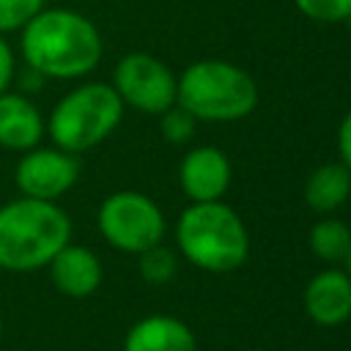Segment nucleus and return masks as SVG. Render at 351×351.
<instances>
[{"label": "nucleus", "mask_w": 351, "mask_h": 351, "mask_svg": "<svg viewBox=\"0 0 351 351\" xmlns=\"http://www.w3.org/2000/svg\"><path fill=\"white\" fill-rule=\"evenodd\" d=\"M304 313L318 326H343L351 318V277L346 269H321L304 285Z\"/></svg>", "instance_id": "10"}, {"label": "nucleus", "mask_w": 351, "mask_h": 351, "mask_svg": "<svg viewBox=\"0 0 351 351\" xmlns=\"http://www.w3.org/2000/svg\"><path fill=\"white\" fill-rule=\"evenodd\" d=\"M0 337H3V315H0Z\"/></svg>", "instance_id": "23"}, {"label": "nucleus", "mask_w": 351, "mask_h": 351, "mask_svg": "<svg viewBox=\"0 0 351 351\" xmlns=\"http://www.w3.org/2000/svg\"><path fill=\"white\" fill-rule=\"evenodd\" d=\"M96 225L112 250L129 255H140L143 250L159 244L167 230L159 203L134 189L107 195L96 211Z\"/></svg>", "instance_id": "6"}, {"label": "nucleus", "mask_w": 351, "mask_h": 351, "mask_svg": "<svg viewBox=\"0 0 351 351\" xmlns=\"http://www.w3.org/2000/svg\"><path fill=\"white\" fill-rule=\"evenodd\" d=\"M233 170L225 151L214 145H195L184 154L178 165V184L189 203H211L222 200L230 186Z\"/></svg>", "instance_id": "9"}, {"label": "nucleus", "mask_w": 351, "mask_h": 351, "mask_svg": "<svg viewBox=\"0 0 351 351\" xmlns=\"http://www.w3.org/2000/svg\"><path fill=\"white\" fill-rule=\"evenodd\" d=\"M101 33L80 11L41 8L19 30V55L44 80L88 77L101 60Z\"/></svg>", "instance_id": "1"}, {"label": "nucleus", "mask_w": 351, "mask_h": 351, "mask_svg": "<svg viewBox=\"0 0 351 351\" xmlns=\"http://www.w3.org/2000/svg\"><path fill=\"white\" fill-rule=\"evenodd\" d=\"M176 244L192 266L211 274H228L250 255L247 225L222 200L189 203L176 222Z\"/></svg>", "instance_id": "3"}, {"label": "nucleus", "mask_w": 351, "mask_h": 351, "mask_svg": "<svg viewBox=\"0 0 351 351\" xmlns=\"http://www.w3.org/2000/svg\"><path fill=\"white\" fill-rule=\"evenodd\" d=\"M293 5L315 22H346L351 16V0H293Z\"/></svg>", "instance_id": "19"}, {"label": "nucleus", "mask_w": 351, "mask_h": 351, "mask_svg": "<svg viewBox=\"0 0 351 351\" xmlns=\"http://www.w3.org/2000/svg\"><path fill=\"white\" fill-rule=\"evenodd\" d=\"M14 77H16V55H14V47L8 44V38L0 33V93L11 90Z\"/></svg>", "instance_id": "20"}, {"label": "nucleus", "mask_w": 351, "mask_h": 351, "mask_svg": "<svg viewBox=\"0 0 351 351\" xmlns=\"http://www.w3.org/2000/svg\"><path fill=\"white\" fill-rule=\"evenodd\" d=\"M137 258H140V274H143L145 282L165 285V282L173 280V274H176V255L162 241L148 247V250H143Z\"/></svg>", "instance_id": "17"}, {"label": "nucleus", "mask_w": 351, "mask_h": 351, "mask_svg": "<svg viewBox=\"0 0 351 351\" xmlns=\"http://www.w3.org/2000/svg\"><path fill=\"white\" fill-rule=\"evenodd\" d=\"M123 121V101L110 82H80L47 118V137L69 154H85L104 143Z\"/></svg>", "instance_id": "5"}, {"label": "nucleus", "mask_w": 351, "mask_h": 351, "mask_svg": "<svg viewBox=\"0 0 351 351\" xmlns=\"http://www.w3.org/2000/svg\"><path fill=\"white\" fill-rule=\"evenodd\" d=\"M351 197V170L343 162L318 165L304 181V200L315 214H335Z\"/></svg>", "instance_id": "14"}, {"label": "nucleus", "mask_w": 351, "mask_h": 351, "mask_svg": "<svg viewBox=\"0 0 351 351\" xmlns=\"http://www.w3.org/2000/svg\"><path fill=\"white\" fill-rule=\"evenodd\" d=\"M47 134V118L30 96L19 90L0 93V148L25 154L41 145Z\"/></svg>", "instance_id": "12"}, {"label": "nucleus", "mask_w": 351, "mask_h": 351, "mask_svg": "<svg viewBox=\"0 0 351 351\" xmlns=\"http://www.w3.org/2000/svg\"><path fill=\"white\" fill-rule=\"evenodd\" d=\"M41 8H47V0H0V33L22 30Z\"/></svg>", "instance_id": "18"}, {"label": "nucleus", "mask_w": 351, "mask_h": 351, "mask_svg": "<svg viewBox=\"0 0 351 351\" xmlns=\"http://www.w3.org/2000/svg\"><path fill=\"white\" fill-rule=\"evenodd\" d=\"M47 271H49V282L69 299L93 296L99 291V285H101V277H104L99 255L90 247L74 244V241H69L47 263Z\"/></svg>", "instance_id": "11"}, {"label": "nucleus", "mask_w": 351, "mask_h": 351, "mask_svg": "<svg viewBox=\"0 0 351 351\" xmlns=\"http://www.w3.org/2000/svg\"><path fill=\"white\" fill-rule=\"evenodd\" d=\"M310 250L315 252L318 261L324 263H343L348 250H351V228L332 214H321V219L310 228Z\"/></svg>", "instance_id": "15"}, {"label": "nucleus", "mask_w": 351, "mask_h": 351, "mask_svg": "<svg viewBox=\"0 0 351 351\" xmlns=\"http://www.w3.org/2000/svg\"><path fill=\"white\" fill-rule=\"evenodd\" d=\"M176 82L178 77L170 71V66L151 52H129L115 63L110 85L121 96L123 107L159 115L176 104Z\"/></svg>", "instance_id": "7"}, {"label": "nucleus", "mask_w": 351, "mask_h": 351, "mask_svg": "<svg viewBox=\"0 0 351 351\" xmlns=\"http://www.w3.org/2000/svg\"><path fill=\"white\" fill-rule=\"evenodd\" d=\"M337 151H340V162L351 170V110L340 121V129H337Z\"/></svg>", "instance_id": "21"}, {"label": "nucleus", "mask_w": 351, "mask_h": 351, "mask_svg": "<svg viewBox=\"0 0 351 351\" xmlns=\"http://www.w3.org/2000/svg\"><path fill=\"white\" fill-rule=\"evenodd\" d=\"M121 351H197V337L176 315H145L129 326Z\"/></svg>", "instance_id": "13"}, {"label": "nucleus", "mask_w": 351, "mask_h": 351, "mask_svg": "<svg viewBox=\"0 0 351 351\" xmlns=\"http://www.w3.org/2000/svg\"><path fill=\"white\" fill-rule=\"evenodd\" d=\"M197 123H200V121H197L186 107H181L178 101L170 104L165 112H159V132H162V137H165L170 145H186V143L195 137Z\"/></svg>", "instance_id": "16"}, {"label": "nucleus", "mask_w": 351, "mask_h": 351, "mask_svg": "<svg viewBox=\"0 0 351 351\" xmlns=\"http://www.w3.org/2000/svg\"><path fill=\"white\" fill-rule=\"evenodd\" d=\"M343 263H346V274L351 277V250H348V255H346V261H343Z\"/></svg>", "instance_id": "22"}, {"label": "nucleus", "mask_w": 351, "mask_h": 351, "mask_svg": "<svg viewBox=\"0 0 351 351\" xmlns=\"http://www.w3.org/2000/svg\"><path fill=\"white\" fill-rule=\"evenodd\" d=\"M176 101L197 121L230 123L258 107V85L236 63L206 58L189 63L176 82Z\"/></svg>", "instance_id": "4"}, {"label": "nucleus", "mask_w": 351, "mask_h": 351, "mask_svg": "<svg viewBox=\"0 0 351 351\" xmlns=\"http://www.w3.org/2000/svg\"><path fill=\"white\" fill-rule=\"evenodd\" d=\"M71 241V219L52 200L14 197L0 206V269L27 274L47 263Z\"/></svg>", "instance_id": "2"}, {"label": "nucleus", "mask_w": 351, "mask_h": 351, "mask_svg": "<svg viewBox=\"0 0 351 351\" xmlns=\"http://www.w3.org/2000/svg\"><path fill=\"white\" fill-rule=\"evenodd\" d=\"M80 178V159L58 145H36L25 151L14 170L19 195L58 203Z\"/></svg>", "instance_id": "8"}, {"label": "nucleus", "mask_w": 351, "mask_h": 351, "mask_svg": "<svg viewBox=\"0 0 351 351\" xmlns=\"http://www.w3.org/2000/svg\"><path fill=\"white\" fill-rule=\"evenodd\" d=\"M346 22H348V25H351V16H348V19H346Z\"/></svg>", "instance_id": "24"}]
</instances>
